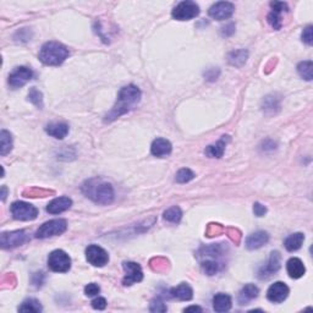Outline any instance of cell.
<instances>
[{
  "label": "cell",
  "mask_w": 313,
  "mask_h": 313,
  "mask_svg": "<svg viewBox=\"0 0 313 313\" xmlns=\"http://www.w3.org/2000/svg\"><path fill=\"white\" fill-rule=\"evenodd\" d=\"M140 100H141V91H140V88L136 87L135 85L125 86L119 92L115 106L107 114L104 121L110 123V121L116 120L121 115L126 114L131 109L135 108L137 104L140 103Z\"/></svg>",
  "instance_id": "obj_1"
},
{
  "label": "cell",
  "mask_w": 313,
  "mask_h": 313,
  "mask_svg": "<svg viewBox=\"0 0 313 313\" xmlns=\"http://www.w3.org/2000/svg\"><path fill=\"white\" fill-rule=\"evenodd\" d=\"M82 191L88 198L99 204H110L114 201V189L108 183L99 179H91L82 186Z\"/></svg>",
  "instance_id": "obj_2"
},
{
  "label": "cell",
  "mask_w": 313,
  "mask_h": 313,
  "mask_svg": "<svg viewBox=\"0 0 313 313\" xmlns=\"http://www.w3.org/2000/svg\"><path fill=\"white\" fill-rule=\"evenodd\" d=\"M40 60L49 66H58L67 59L68 49L59 42H48L42 47Z\"/></svg>",
  "instance_id": "obj_3"
},
{
  "label": "cell",
  "mask_w": 313,
  "mask_h": 313,
  "mask_svg": "<svg viewBox=\"0 0 313 313\" xmlns=\"http://www.w3.org/2000/svg\"><path fill=\"white\" fill-rule=\"evenodd\" d=\"M66 229H67V222L65 219L49 220V222L41 225L40 229L36 231V237L47 238L56 236V235L64 234V232L66 231Z\"/></svg>",
  "instance_id": "obj_4"
},
{
  "label": "cell",
  "mask_w": 313,
  "mask_h": 313,
  "mask_svg": "<svg viewBox=\"0 0 313 313\" xmlns=\"http://www.w3.org/2000/svg\"><path fill=\"white\" fill-rule=\"evenodd\" d=\"M48 267L56 273H66L71 268V258L62 250H55L48 257Z\"/></svg>",
  "instance_id": "obj_5"
},
{
  "label": "cell",
  "mask_w": 313,
  "mask_h": 313,
  "mask_svg": "<svg viewBox=\"0 0 313 313\" xmlns=\"http://www.w3.org/2000/svg\"><path fill=\"white\" fill-rule=\"evenodd\" d=\"M171 15L175 20L179 21L192 20L199 15V7L195 2L185 0V2L179 3L177 7L174 8Z\"/></svg>",
  "instance_id": "obj_6"
},
{
  "label": "cell",
  "mask_w": 313,
  "mask_h": 313,
  "mask_svg": "<svg viewBox=\"0 0 313 313\" xmlns=\"http://www.w3.org/2000/svg\"><path fill=\"white\" fill-rule=\"evenodd\" d=\"M11 214L16 220H33L37 218L38 210L26 202H14L11 204Z\"/></svg>",
  "instance_id": "obj_7"
},
{
  "label": "cell",
  "mask_w": 313,
  "mask_h": 313,
  "mask_svg": "<svg viewBox=\"0 0 313 313\" xmlns=\"http://www.w3.org/2000/svg\"><path fill=\"white\" fill-rule=\"evenodd\" d=\"M27 241L28 235L25 230L3 232L0 236V245L3 249H14V247L23 245Z\"/></svg>",
  "instance_id": "obj_8"
},
{
  "label": "cell",
  "mask_w": 313,
  "mask_h": 313,
  "mask_svg": "<svg viewBox=\"0 0 313 313\" xmlns=\"http://www.w3.org/2000/svg\"><path fill=\"white\" fill-rule=\"evenodd\" d=\"M86 258L94 267H104L109 262L108 252L98 245H89L86 249Z\"/></svg>",
  "instance_id": "obj_9"
},
{
  "label": "cell",
  "mask_w": 313,
  "mask_h": 313,
  "mask_svg": "<svg viewBox=\"0 0 313 313\" xmlns=\"http://www.w3.org/2000/svg\"><path fill=\"white\" fill-rule=\"evenodd\" d=\"M235 13V5L230 2H219L216 3L210 9L208 14L212 19L223 21V20H228L234 15Z\"/></svg>",
  "instance_id": "obj_10"
},
{
  "label": "cell",
  "mask_w": 313,
  "mask_h": 313,
  "mask_svg": "<svg viewBox=\"0 0 313 313\" xmlns=\"http://www.w3.org/2000/svg\"><path fill=\"white\" fill-rule=\"evenodd\" d=\"M123 267L125 270L123 284L125 286H131L132 284H135V283L142 282L143 272L140 264L135 263V262H124Z\"/></svg>",
  "instance_id": "obj_11"
},
{
  "label": "cell",
  "mask_w": 313,
  "mask_h": 313,
  "mask_svg": "<svg viewBox=\"0 0 313 313\" xmlns=\"http://www.w3.org/2000/svg\"><path fill=\"white\" fill-rule=\"evenodd\" d=\"M33 77V71L27 66L16 67L9 76V85L14 88H20L25 86Z\"/></svg>",
  "instance_id": "obj_12"
},
{
  "label": "cell",
  "mask_w": 313,
  "mask_h": 313,
  "mask_svg": "<svg viewBox=\"0 0 313 313\" xmlns=\"http://www.w3.org/2000/svg\"><path fill=\"white\" fill-rule=\"evenodd\" d=\"M270 8H272V11L267 16L268 23L274 29H280L283 26V14L288 11V4L283 2H272Z\"/></svg>",
  "instance_id": "obj_13"
},
{
  "label": "cell",
  "mask_w": 313,
  "mask_h": 313,
  "mask_svg": "<svg viewBox=\"0 0 313 313\" xmlns=\"http://www.w3.org/2000/svg\"><path fill=\"white\" fill-rule=\"evenodd\" d=\"M289 293H290V289L289 286L283 282H276L269 286L267 291V299L270 302L274 303H282L288 299Z\"/></svg>",
  "instance_id": "obj_14"
},
{
  "label": "cell",
  "mask_w": 313,
  "mask_h": 313,
  "mask_svg": "<svg viewBox=\"0 0 313 313\" xmlns=\"http://www.w3.org/2000/svg\"><path fill=\"white\" fill-rule=\"evenodd\" d=\"M282 266V257H280V253L278 251H273L270 253V257L268 263L264 267L261 268V270L258 272V278L259 279H267L269 276H272L273 274H275L280 269Z\"/></svg>",
  "instance_id": "obj_15"
},
{
  "label": "cell",
  "mask_w": 313,
  "mask_h": 313,
  "mask_svg": "<svg viewBox=\"0 0 313 313\" xmlns=\"http://www.w3.org/2000/svg\"><path fill=\"white\" fill-rule=\"evenodd\" d=\"M268 241H269V235L266 231H256L253 234L250 235L249 237L246 238L245 245L249 250H257L261 249L262 246L267 245Z\"/></svg>",
  "instance_id": "obj_16"
},
{
  "label": "cell",
  "mask_w": 313,
  "mask_h": 313,
  "mask_svg": "<svg viewBox=\"0 0 313 313\" xmlns=\"http://www.w3.org/2000/svg\"><path fill=\"white\" fill-rule=\"evenodd\" d=\"M172 146L171 143L165 138H157L152 143L151 152L154 157H166L171 153Z\"/></svg>",
  "instance_id": "obj_17"
},
{
  "label": "cell",
  "mask_w": 313,
  "mask_h": 313,
  "mask_svg": "<svg viewBox=\"0 0 313 313\" xmlns=\"http://www.w3.org/2000/svg\"><path fill=\"white\" fill-rule=\"evenodd\" d=\"M286 270H288V274L290 275V278L293 279H300L301 276L305 275L306 273V268L303 262L296 257L289 259L288 263H286Z\"/></svg>",
  "instance_id": "obj_18"
},
{
  "label": "cell",
  "mask_w": 313,
  "mask_h": 313,
  "mask_svg": "<svg viewBox=\"0 0 313 313\" xmlns=\"http://www.w3.org/2000/svg\"><path fill=\"white\" fill-rule=\"evenodd\" d=\"M73 205V201L68 197H58L49 202L47 205V212L50 214H59L67 211Z\"/></svg>",
  "instance_id": "obj_19"
},
{
  "label": "cell",
  "mask_w": 313,
  "mask_h": 313,
  "mask_svg": "<svg viewBox=\"0 0 313 313\" xmlns=\"http://www.w3.org/2000/svg\"><path fill=\"white\" fill-rule=\"evenodd\" d=\"M259 290L256 285L253 284H247L241 289V291L238 293L237 301L241 306L249 305L252 300H255L258 296Z\"/></svg>",
  "instance_id": "obj_20"
},
{
  "label": "cell",
  "mask_w": 313,
  "mask_h": 313,
  "mask_svg": "<svg viewBox=\"0 0 313 313\" xmlns=\"http://www.w3.org/2000/svg\"><path fill=\"white\" fill-rule=\"evenodd\" d=\"M229 141H230L229 136H223L218 142L214 143V145L208 146V147L205 148L204 150L205 156L210 158H222L225 152L226 143H228Z\"/></svg>",
  "instance_id": "obj_21"
},
{
  "label": "cell",
  "mask_w": 313,
  "mask_h": 313,
  "mask_svg": "<svg viewBox=\"0 0 313 313\" xmlns=\"http://www.w3.org/2000/svg\"><path fill=\"white\" fill-rule=\"evenodd\" d=\"M169 294L172 299H178L180 301H190L193 297L192 288L186 283H181L180 285L172 288Z\"/></svg>",
  "instance_id": "obj_22"
},
{
  "label": "cell",
  "mask_w": 313,
  "mask_h": 313,
  "mask_svg": "<svg viewBox=\"0 0 313 313\" xmlns=\"http://www.w3.org/2000/svg\"><path fill=\"white\" fill-rule=\"evenodd\" d=\"M46 132L49 136L54 137V138L62 140L67 136L68 126L64 123H53V124L47 125Z\"/></svg>",
  "instance_id": "obj_23"
},
{
  "label": "cell",
  "mask_w": 313,
  "mask_h": 313,
  "mask_svg": "<svg viewBox=\"0 0 313 313\" xmlns=\"http://www.w3.org/2000/svg\"><path fill=\"white\" fill-rule=\"evenodd\" d=\"M213 308L216 312H226L231 308V297L226 294H217L213 297Z\"/></svg>",
  "instance_id": "obj_24"
},
{
  "label": "cell",
  "mask_w": 313,
  "mask_h": 313,
  "mask_svg": "<svg viewBox=\"0 0 313 313\" xmlns=\"http://www.w3.org/2000/svg\"><path fill=\"white\" fill-rule=\"evenodd\" d=\"M303 241H305V235L302 232H295V234L285 238L284 246L289 252H294L301 249Z\"/></svg>",
  "instance_id": "obj_25"
},
{
  "label": "cell",
  "mask_w": 313,
  "mask_h": 313,
  "mask_svg": "<svg viewBox=\"0 0 313 313\" xmlns=\"http://www.w3.org/2000/svg\"><path fill=\"white\" fill-rule=\"evenodd\" d=\"M247 58H249V53L245 49H237L231 52L230 54L228 55V61L229 64L232 65V66L241 67L245 65V62L247 61Z\"/></svg>",
  "instance_id": "obj_26"
},
{
  "label": "cell",
  "mask_w": 313,
  "mask_h": 313,
  "mask_svg": "<svg viewBox=\"0 0 313 313\" xmlns=\"http://www.w3.org/2000/svg\"><path fill=\"white\" fill-rule=\"evenodd\" d=\"M13 150V137L7 130H2L0 132V154L7 156Z\"/></svg>",
  "instance_id": "obj_27"
},
{
  "label": "cell",
  "mask_w": 313,
  "mask_h": 313,
  "mask_svg": "<svg viewBox=\"0 0 313 313\" xmlns=\"http://www.w3.org/2000/svg\"><path fill=\"white\" fill-rule=\"evenodd\" d=\"M19 312H32V313H40L42 312V305L40 301L36 299H27L21 303L19 307Z\"/></svg>",
  "instance_id": "obj_28"
},
{
  "label": "cell",
  "mask_w": 313,
  "mask_h": 313,
  "mask_svg": "<svg viewBox=\"0 0 313 313\" xmlns=\"http://www.w3.org/2000/svg\"><path fill=\"white\" fill-rule=\"evenodd\" d=\"M313 64L311 60H306L300 62L299 65H297V71H299L300 76L302 77V79L307 80V81H311L313 79Z\"/></svg>",
  "instance_id": "obj_29"
},
{
  "label": "cell",
  "mask_w": 313,
  "mask_h": 313,
  "mask_svg": "<svg viewBox=\"0 0 313 313\" xmlns=\"http://www.w3.org/2000/svg\"><path fill=\"white\" fill-rule=\"evenodd\" d=\"M163 218L166 220V222H170V223H180L181 218H183V212L177 205H174V207L169 208V210H166L164 212L163 214Z\"/></svg>",
  "instance_id": "obj_30"
},
{
  "label": "cell",
  "mask_w": 313,
  "mask_h": 313,
  "mask_svg": "<svg viewBox=\"0 0 313 313\" xmlns=\"http://www.w3.org/2000/svg\"><path fill=\"white\" fill-rule=\"evenodd\" d=\"M195 178H196L195 172H193L189 168L180 169V170L177 172V175H175V180H177V183H179V184L190 183V181L193 180Z\"/></svg>",
  "instance_id": "obj_31"
},
{
  "label": "cell",
  "mask_w": 313,
  "mask_h": 313,
  "mask_svg": "<svg viewBox=\"0 0 313 313\" xmlns=\"http://www.w3.org/2000/svg\"><path fill=\"white\" fill-rule=\"evenodd\" d=\"M201 266L203 272L207 274V275H214V274L218 273L220 269L219 263L217 261H214V259H208V261L202 262Z\"/></svg>",
  "instance_id": "obj_32"
},
{
  "label": "cell",
  "mask_w": 313,
  "mask_h": 313,
  "mask_svg": "<svg viewBox=\"0 0 313 313\" xmlns=\"http://www.w3.org/2000/svg\"><path fill=\"white\" fill-rule=\"evenodd\" d=\"M28 100L32 104H34L37 108H40V109L43 108V94H42L36 87H32L31 89H29Z\"/></svg>",
  "instance_id": "obj_33"
},
{
  "label": "cell",
  "mask_w": 313,
  "mask_h": 313,
  "mask_svg": "<svg viewBox=\"0 0 313 313\" xmlns=\"http://www.w3.org/2000/svg\"><path fill=\"white\" fill-rule=\"evenodd\" d=\"M279 108V99L278 98H275L274 95H268L267 98H264V102H263V109L268 112V110H272L274 112V109H278Z\"/></svg>",
  "instance_id": "obj_34"
},
{
  "label": "cell",
  "mask_w": 313,
  "mask_h": 313,
  "mask_svg": "<svg viewBox=\"0 0 313 313\" xmlns=\"http://www.w3.org/2000/svg\"><path fill=\"white\" fill-rule=\"evenodd\" d=\"M150 311L151 312H166L168 311V307H166L165 303H164L160 299H154L151 302Z\"/></svg>",
  "instance_id": "obj_35"
},
{
  "label": "cell",
  "mask_w": 313,
  "mask_h": 313,
  "mask_svg": "<svg viewBox=\"0 0 313 313\" xmlns=\"http://www.w3.org/2000/svg\"><path fill=\"white\" fill-rule=\"evenodd\" d=\"M99 293H100V288L99 285L95 284V283H91V284L86 285L85 294L87 295V296H95V295H98Z\"/></svg>",
  "instance_id": "obj_36"
},
{
  "label": "cell",
  "mask_w": 313,
  "mask_h": 313,
  "mask_svg": "<svg viewBox=\"0 0 313 313\" xmlns=\"http://www.w3.org/2000/svg\"><path fill=\"white\" fill-rule=\"evenodd\" d=\"M301 38H302V41L305 42L306 44H308V46H312V42H313V36H312V26H307V27L303 29L302 36H301Z\"/></svg>",
  "instance_id": "obj_37"
},
{
  "label": "cell",
  "mask_w": 313,
  "mask_h": 313,
  "mask_svg": "<svg viewBox=\"0 0 313 313\" xmlns=\"http://www.w3.org/2000/svg\"><path fill=\"white\" fill-rule=\"evenodd\" d=\"M92 307H93L94 309H99V311H102V309L107 307V300L104 299V297H97V299L92 301Z\"/></svg>",
  "instance_id": "obj_38"
},
{
  "label": "cell",
  "mask_w": 313,
  "mask_h": 313,
  "mask_svg": "<svg viewBox=\"0 0 313 313\" xmlns=\"http://www.w3.org/2000/svg\"><path fill=\"white\" fill-rule=\"evenodd\" d=\"M253 213H255L256 217H263L264 214L267 213V208L264 207L263 204L256 202V203L253 204Z\"/></svg>",
  "instance_id": "obj_39"
},
{
  "label": "cell",
  "mask_w": 313,
  "mask_h": 313,
  "mask_svg": "<svg viewBox=\"0 0 313 313\" xmlns=\"http://www.w3.org/2000/svg\"><path fill=\"white\" fill-rule=\"evenodd\" d=\"M223 29H224V31H223V33H224L225 36H231L235 32V25H234V23H230V25H228L226 27H224Z\"/></svg>",
  "instance_id": "obj_40"
},
{
  "label": "cell",
  "mask_w": 313,
  "mask_h": 313,
  "mask_svg": "<svg viewBox=\"0 0 313 313\" xmlns=\"http://www.w3.org/2000/svg\"><path fill=\"white\" fill-rule=\"evenodd\" d=\"M192 311L202 312V308L198 306H190V307H187V308H185V312H192Z\"/></svg>",
  "instance_id": "obj_41"
},
{
  "label": "cell",
  "mask_w": 313,
  "mask_h": 313,
  "mask_svg": "<svg viewBox=\"0 0 313 313\" xmlns=\"http://www.w3.org/2000/svg\"><path fill=\"white\" fill-rule=\"evenodd\" d=\"M7 198V186L2 187V201H5Z\"/></svg>",
  "instance_id": "obj_42"
}]
</instances>
